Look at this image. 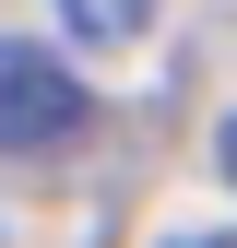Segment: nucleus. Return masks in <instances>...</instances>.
Returning a JSON list of instances; mask_svg holds the SVG:
<instances>
[{
	"label": "nucleus",
	"mask_w": 237,
	"mask_h": 248,
	"mask_svg": "<svg viewBox=\"0 0 237 248\" xmlns=\"http://www.w3.org/2000/svg\"><path fill=\"white\" fill-rule=\"evenodd\" d=\"M83 118H95V95H83L36 36L0 47V154H59V142H83Z\"/></svg>",
	"instance_id": "obj_1"
},
{
	"label": "nucleus",
	"mask_w": 237,
	"mask_h": 248,
	"mask_svg": "<svg viewBox=\"0 0 237 248\" xmlns=\"http://www.w3.org/2000/svg\"><path fill=\"white\" fill-rule=\"evenodd\" d=\"M59 24H71V47H142L154 0H59Z\"/></svg>",
	"instance_id": "obj_2"
},
{
	"label": "nucleus",
	"mask_w": 237,
	"mask_h": 248,
	"mask_svg": "<svg viewBox=\"0 0 237 248\" xmlns=\"http://www.w3.org/2000/svg\"><path fill=\"white\" fill-rule=\"evenodd\" d=\"M214 166H225V177H237V118H225V130H214Z\"/></svg>",
	"instance_id": "obj_3"
},
{
	"label": "nucleus",
	"mask_w": 237,
	"mask_h": 248,
	"mask_svg": "<svg viewBox=\"0 0 237 248\" xmlns=\"http://www.w3.org/2000/svg\"><path fill=\"white\" fill-rule=\"evenodd\" d=\"M178 248H237V225H225V236H178Z\"/></svg>",
	"instance_id": "obj_4"
}]
</instances>
